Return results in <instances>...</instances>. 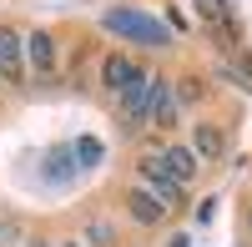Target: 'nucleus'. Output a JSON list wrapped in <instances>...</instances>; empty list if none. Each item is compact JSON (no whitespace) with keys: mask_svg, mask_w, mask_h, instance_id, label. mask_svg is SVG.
I'll list each match as a JSON object with an SVG mask.
<instances>
[{"mask_svg":"<svg viewBox=\"0 0 252 247\" xmlns=\"http://www.w3.org/2000/svg\"><path fill=\"white\" fill-rule=\"evenodd\" d=\"M26 61H31L35 76H51V71H56V35H51V31L26 35Z\"/></svg>","mask_w":252,"mask_h":247,"instance_id":"0eeeda50","label":"nucleus"},{"mask_svg":"<svg viewBox=\"0 0 252 247\" xmlns=\"http://www.w3.org/2000/svg\"><path fill=\"white\" fill-rule=\"evenodd\" d=\"M0 76H5L10 86L26 76V40H20L10 26H0Z\"/></svg>","mask_w":252,"mask_h":247,"instance_id":"39448f33","label":"nucleus"},{"mask_svg":"<svg viewBox=\"0 0 252 247\" xmlns=\"http://www.w3.org/2000/svg\"><path fill=\"white\" fill-rule=\"evenodd\" d=\"M56 247H81V242H56Z\"/></svg>","mask_w":252,"mask_h":247,"instance_id":"dca6fc26","label":"nucleus"},{"mask_svg":"<svg viewBox=\"0 0 252 247\" xmlns=\"http://www.w3.org/2000/svg\"><path fill=\"white\" fill-rule=\"evenodd\" d=\"M86 237H91V242H111V227H106V222H91Z\"/></svg>","mask_w":252,"mask_h":247,"instance_id":"2eb2a0df","label":"nucleus"},{"mask_svg":"<svg viewBox=\"0 0 252 247\" xmlns=\"http://www.w3.org/2000/svg\"><path fill=\"white\" fill-rule=\"evenodd\" d=\"M197 15L207 20V26H217V20H227V5L222 0H197Z\"/></svg>","mask_w":252,"mask_h":247,"instance_id":"ddd939ff","label":"nucleus"},{"mask_svg":"<svg viewBox=\"0 0 252 247\" xmlns=\"http://www.w3.org/2000/svg\"><path fill=\"white\" fill-rule=\"evenodd\" d=\"M106 31L136 40V46H166V26L152 20V15H141V10H106Z\"/></svg>","mask_w":252,"mask_h":247,"instance_id":"f03ea898","label":"nucleus"},{"mask_svg":"<svg viewBox=\"0 0 252 247\" xmlns=\"http://www.w3.org/2000/svg\"><path fill=\"white\" fill-rule=\"evenodd\" d=\"M192 152H197V156H207V161H217V156L227 152L222 126H212V121H197V126H192Z\"/></svg>","mask_w":252,"mask_h":247,"instance_id":"6e6552de","label":"nucleus"},{"mask_svg":"<svg viewBox=\"0 0 252 247\" xmlns=\"http://www.w3.org/2000/svg\"><path fill=\"white\" fill-rule=\"evenodd\" d=\"M202 96V81H182V86H177V101H197Z\"/></svg>","mask_w":252,"mask_h":247,"instance_id":"4468645a","label":"nucleus"},{"mask_svg":"<svg viewBox=\"0 0 252 247\" xmlns=\"http://www.w3.org/2000/svg\"><path fill=\"white\" fill-rule=\"evenodd\" d=\"M157 86H161V76H136L131 86L121 91V126L126 131H141L146 121H152V101H157Z\"/></svg>","mask_w":252,"mask_h":247,"instance_id":"f257e3e1","label":"nucleus"},{"mask_svg":"<svg viewBox=\"0 0 252 247\" xmlns=\"http://www.w3.org/2000/svg\"><path fill=\"white\" fill-rule=\"evenodd\" d=\"M136 76H141V66H136L131 56H121V51H111L106 61H101V86H106V91H116V96L131 86Z\"/></svg>","mask_w":252,"mask_h":247,"instance_id":"423d86ee","label":"nucleus"},{"mask_svg":"<svg viewBox=\"0 0 252 247\" xmlns=\"http://www.w3.org/2000/svg\"><path fill=\"white\" fill-rule=\"evenodd\" d=\"M247 227H252V222H247Z\"/></svg>","mask_w":252,"mask_h":247,"instance_id":"6ab92c4d","label":"nucleus"},{"mask_svg":"<svg viewBox=\"0 0 252 247\" xmlns=\"http://www.w3.org/2000/svg\"><path fill=\"white\" fill-rule=\"evenodd\" d=\"M5 237H10V232H5V227H0V242H5Z\"/></svg>","mask_w":252,"mask_h":247,"instance_id":"f3484780","label":"nucleus"},{"mask_svg":"<svg viewBox=\"0 0 252 247\" xmlns=\"http://www.w3.org/2000/svg\"><path fill=\"white\" fill-rule=\"evenodd\" d=\"M71 152H76V161H81V167H96V161H101V141H96V136H81Z\"/></svg>","mask_w":252,"mask_h":247,"instance_id":"9b49d317","label":"nucleus"},{"mask_svg":"<svg viewBox=\"0 0 252 247\" xmlns=\"http://www.w3.org/2000/svg\"><path fill=\"white\" fill-rule=\"evenodd\" d=\"M172 121H177V91L161 81V86H157V101H152V126H161V131H166Z\"/></svg>","mask_w":252,"mask_h":247,"instance_id":"9d476101","label":"nucleus"},{"mask_svg":"<svg viewBox=\"0 0 252 247\" xmlns=\"http://www.w3.org/2000/svg\"><path fill=\"white\" fill-rule=\"evenodd\" d=\"M126 212H131V222H141V227H157V222H166L172 207H166L152 187H141V182H136V187L126 192Z\"/></svg>","mask_w":252,"mask_h":247,"instance_id":"20e7f679","label":"nucleus"},{"mask_svg":"<svg viewBox=\"0 0 252 247\" xmlns=\"http://www.w3.org/2000/svg\"><path fill=\"white\" fill-rule=\"evenodd\" d=\"M71 156H76L71 147H56V152L46 156V161H51V177H71Z\"/></svg>","mask_w":252,"mask_h":247,"instance_id":"f8f14e48","label":"nucleus"},{"mask_svg":"<svg viewBox=\"0 0 252 247\" xmlns=\"http://www.w3.org/2000/svg\"><path fill=\"white\" fill-rule=\"evenodd\" d=\"M31 247H46V242H31Z\"/></svg>","mask_w":252,"mask_h":247,"instance_id":"a211bd4d","label":"nucleus"},{"mask_svg":"<svg viewBox=\"0 0 252 247\" xmlns=\"http://www.w3.org/2000/svg\"><path fill=\"white\" fill-rule=\"evenodd\" d=\"M141 187H152L161 202H166V207H182V202H187V187H182V182L172 177V172H166V161H161V152H146L141 156Z\"/></svg>","mask_w":252,"mask_h":247,"instance_id":"7ed1b4c3","label":"nucleus"},{"mask_svg":"<svg viewBox=\"0 0 252 247\" xmlns=\"http://www.w3.org/2000/svg\"><path fill=\"white\" fill-rule=\"evenodd\" d=\"M161 161H166V172H172L182 187L197 177V152H192V147H172V141H166V147H161Z\"/></svg>","mask_w":252,"mask_h":247,"instance_id":"1a4fd4ad","label":"nucleus"}]
</instances>
